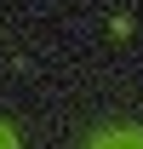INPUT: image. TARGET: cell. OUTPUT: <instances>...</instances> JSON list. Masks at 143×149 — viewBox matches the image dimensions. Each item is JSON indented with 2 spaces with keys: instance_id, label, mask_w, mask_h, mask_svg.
Listing matches in <instances>:
<instances>
[{
  "instance_id": "obj_1",
  "label": "cell",
  "mask_w": 143,
  "mask_h": 149,
  "mask_svg": "<svg viewBox=\"0 0 143 149\" xmlns=\"http://www.w3.org/2000/svg\"><path fill=\"white\" fill-rule=\"evenodd\" d=\"M97 149H143V138H103Z\"/></svg>"
},
{
  "instance_id": "obj_2",
  "label": "cell",
  "mask_w": 143,
  "mask_h": 149,
  "mask_svg": "<svg viewBox=\"0 0 143 149\" xmlns=\"http://www.w3.org/2000/svg\"><path fill=\"white\" fill-rule=\"evenodd\" d=\"M0 149H12V132H6V126H0Z\"/></svg>"
}]
</instances>
